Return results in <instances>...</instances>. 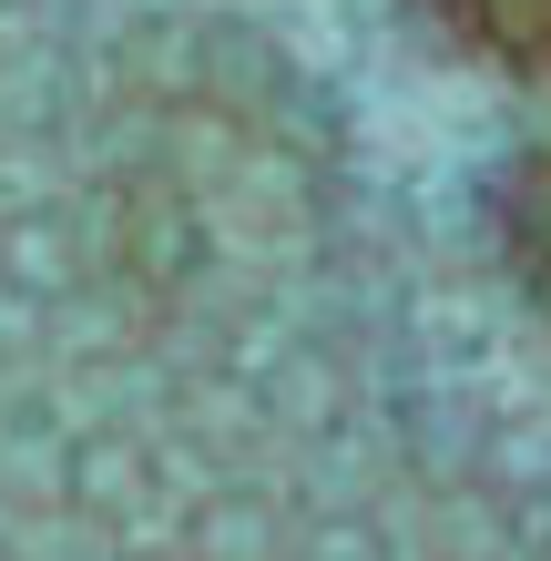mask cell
<instances>
[{"instance_id": "6da1fadb", "label": "cell", "mask_w": 551, "mask_h": 561, "mask_svg": "<svg viewBox=\"0 0 551 561\" xmlns=\"http://www.w3.org/2000/svg\"><path fill=\"white\" fill-rule=\"evenodd\" d=\"M501 255L531 286V307L551 317V144H531L510 163V184H501Z\"/></svg>"}, {"instance_id": "7a4b0ae2", "label": "cell", "mask_w": 551, "mask_h": 561, "mask_svg": "<svg viewBox=\"0 0 551 561\" xmlns=\"http://www.w3.org/2000/svg\"><path fill=\"white\" fill-rule=\"evenodd\" d=\"M418 11H439L470 51H491V61H510V72L551 82V0H418Z\"/></svg>"}]
</instances>
